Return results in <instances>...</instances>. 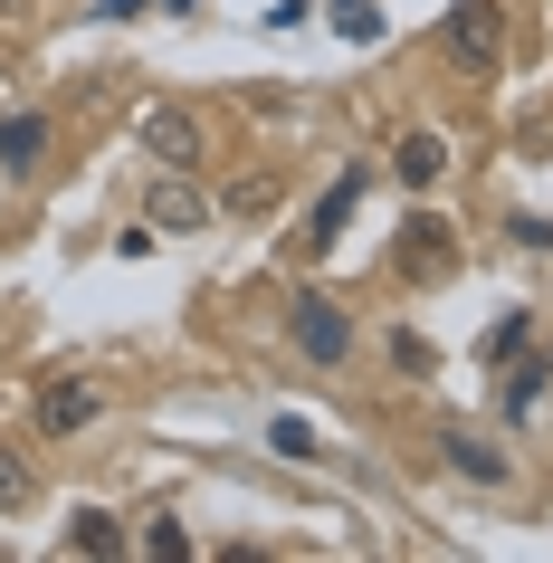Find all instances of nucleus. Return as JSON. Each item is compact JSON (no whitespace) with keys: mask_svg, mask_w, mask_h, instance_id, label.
<instances>
[{"mask_svg":"<svg viewBox=\"0 0 553 563\" xmlns=\"http://www.w3.org/2000/svg\"><path fill=\"white\" fill-rule=\"evenodd\" d=\"M334 30H344L353 48H373V38H381V10H373V0H334Z\"/></svg>","mask_w":553,"mask_h":563,"instance_id":"15","label":"nucleus"},{"mask_svg":"<svg viewBox=\"0 0 553 563\" xmlns=\"http://www.w3.org/2000/svg\"><path fill=\"white\" fill-rule=\"evenodd\" d=\"M439 459H449L458 477H477V487H506V477H516V459H506V449H496L487 430H458V420L439 430Z\"/></svg>","mask_w":553,"mask_h":563,"instance_id":"4","label":"nucleus"},{"mask_svg":"<svg viewBox=\"0 0 553 563\" xmlns=\"http://www.w3.org/2000/svg\"><path fill=\"white\" fill-rule=\"evenodd\" d=\"M67 554H87V563H115V554H124V526L106 516V506H77V516H67Z\"/></svg>","mask_w":553,"mask_h":563,"instance_id":"8","label":"nucleus"},{"mask_svg":"<svg viewBox=\"0 0 553 563\" xmlns=\"http://www.w3.org/2000/svg\"><path fill=\"white\" fill-rule=\"evenodd\" d=\"M0 10H30V0H0Z\"/></svg>","mask_w":553,"mask_h":563,"instance_id":"19","label":"nucleus"},{"mask_svg":"<svg viewBox=\"0 0 553 563\" xmlns=\"http://www.w3.org/2000/svg\"><path fill=\"white\" fill-rule=\"evenodd\" d=\"M287 325H296V344H306V363H324V373H334V363L353 354V316H344L334 297H324V287H306V297H296V316H287Z\"/></svg>","mask_w":553,"mask_h":563,"instance_id":"2","label":"nucleus"},{"mask_svg":"<svg viewBox=\"0 0 553 563\" xmlns=\"http://www.w3.org/2000/svg\"><path fill=\"white\" fill-rule=\"evenodd\" d=\"M144 144L163 153L173 173H191V163H201V115H191V106H153V115H144Z\"/></svg>","mask_w":553,"mask_h":563,"instance_id":"7","label":"nucleus"},{"mask_svg":"<svg viewBox=\"0 0 553 563\" xmlns=\"http://www.w3.org/2000/svg\"><path fill=\"white\" fill-rule=\"evenodd\" d=\"M449 258H458V230H449V220H410V230L391 239V267H401V277H439Z\"/></svg>","mask_w":553,"mask_h":563,"instance_id":"6","label":"nucleus"},{"mask_svg":"<svg viewBox=\"0 0 553 563\" xmlns=\"http://www.w3.org/2000/svg\"><path fill=\"white\" fill-rule=\"evenodd\" d=\"M544 391H553V363L534 354V363H516V373H506V391H496V411H506V420H534V401H544Z\"/></svg>","mask_w":553,"mask_h":563,"instance_id":"12","label":"nucleus"},{"mask_svg":"<svg viewBox=\"0 0 553 563\" xmlns=\"http://www.w3.org/2000/svg\"><path fill=\"white\" fill-rule=\"evenodd\" d=\"M391 173H401L410 191H430V181L449 173V144H439V134H420V124H410V134H401V153H391Z\"/></svg>","mask_w":553,"mask_h":563,"instance_id":"11","label":"nucleus"},{"mask_svg":"<svg viewBox=\"0 0 553 563\" xmlns=\"http://www.w3.org/2000/svg\"><path fill=\"white\" fill-rule=\"evenodd\" d=\"M30 487H38V477H30V459L0 440V516H10V506H30Z\"/></svg>","mask_w":553,"mask_h":563,"instance_id":"14","label":"nucleus"},{"mask_svg":"<svg viewBox=\"0 0 553 563\" xmlns=\"http://www.w3.org/2000/svg\"><path fill=\"white\" fill-rule=\"evenodd\" d=\"M48 153V115H0V173H38Z\"/></svg>","mask_w":553,"mask_h":563,"instance_id":"10","label":"nucleus"},{"mask_svg":"<svg viewBox=\"0 0 553 563\" xmlns=\"http://www.w3.org/2000/svg\"><path fill=\"white\" fill-rule=\"evenodd\" d=\"M144 220H153V230H173V239H191V230H210V201L173 173V163H163V181L144 191Z\"/></svg>","mask_w":553,"mask_h":563,"instance_id":"5","label":"nucleus"},{"mask_svg":"<svg viewBox=\"0 0 553 563\" xmlns=\"http://www.w3.org/2000/svg\"><path fill=\"white\" fill-rule=\"evenodd\" d=\"M144 544H153V554H163V563H181V554H191V534H181L173 516H153V526H144Z\"/></svg>","mask_w":553,"mask_h":563,"instance_id":"16","label":"nucleus"},{"mask_svg":"<svg viewBox=\"0 0 553 563\" xmlns=\"http://www.w3.org/2000/svg\"><path fill=\"white\" fill-rule=\"evenodd\" d=\"M516 239H524V249H553V220H534V210H524V220H516Z\"/></svg>","mask_w":553,"mask_h":563,"instance_id":"18","label":"nucleus"},{"mask_svg":"<svg viewBox=\"0 0 553 563\" xmlns=\"http://www.w3.org/2000/svg\"><path fill=\"white\" fill-rule=\"evenodd\" d=\"M353 201H363V173H334V191H324L316 220H306V249H334V239H344V220H353Z\"/></svg>","mask_w":553,"mask_h":563,"instance_id":"9","label":"nucleus"},{"mask_svg":"<svg viewBox=\"0 0 553 563\" xmlns=\"http://www.w3.org/2000/svg\"><path fill=\"white\" fill-rule=\"evenodd\" d=\"M439 48H449L467 77H496V67H506V20H496V0H449Z\"/></svg>","mask_w":553,"mask_h":563,"instance_id":"1","label":"nucleus"},{"mask_svg":"<svg viewBox=\"0 0 553 563\" xmlns=\"http://www.w3.org/2000/svg\"><path fill=\"white\" fill-rule=\"evenodd\" d=\"M277 459H316V430L306 420H277Z\"/></svg>","mask_w":553,"mask_h":563,"instance_id":"17","label":"nucleus"},{"mask_svg":"<svg viewBox=\"0 0 553 563\" xmlns=\"http://www.w3.org/2000/svg\"><path fill=\"white\" fill-rule=\"evenodd\" d=\"M96 411H106V391H96L87 373H58V383H38V440H77Z\"/></svg>","mask_w":553,"mask_h":563,"instance_id":"3","label":"nucleus"},{"mask_svg":"<svg viewBox=\"0 0 553 563\" xmlns=\"http://www.w3.org/2000/svg\"><path fill=\"white\" fill-rule=\"evenodd\" d=\"M258 210H277V173H248V181H230V220H258Z\"/></svg>","mask_w":553,"mask_h":563,"instance_id":"13","label":"nucleus"}]
</instances>
